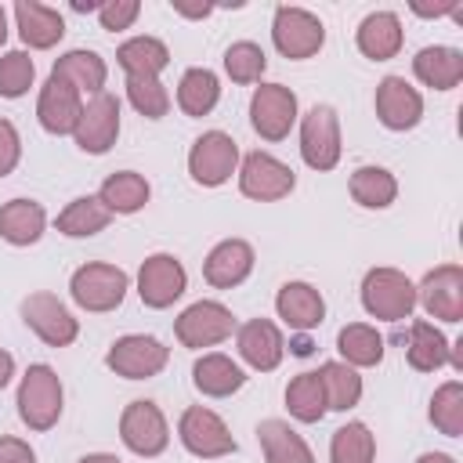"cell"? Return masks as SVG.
<instances>
[{"mask_svg": "<svg viewBox=\"0 0 463 463\" xmlns=\"http://www.w3.org/2000/svg\"><path fill=\"white\" fill-rule=\"evenodd\" d=\"M22 318H25V326H29L43 344H51V347H65V344H72L76 333H80V326H76V318L69 315V307H65L58 297H51V293H33V297H25V300H22Z\"/></svg>", "mask_w": 463, "mask_h": 463, "instance_id": "12", "label": "cell"}, {"mask_svg": "<svg viewBox=\"0 0 463 463\" xmlns=\"http://www.w3.org/2000/svg\"><path fill=\"white\" fill-rule=\"evenodd\" d=\"M116 58L127 69V76H159L170 65V51L156 36H134V40H127L116 51Z\"/></svg>", "mask_w": 463, "mask_h": 463, "instance_id": "30", "label": "cell"}, {"mask_svg": "<svg viewBox=\"0 0 463 463\" xmlns=\"http://www.w3.org/2000/svg\"><path fill=\"white\" fill-rule=\"evenodd\" d=\"M11 373H14V358L0 347V387H7V380H11Z\"/></svg>", "mask_w": 463, "mask_h": 463, "instance_id": "46", "label": "cell"}, {"mask_svg": "<svg viewBox=\"0 0 463 463\" xmlns=\"http://www.w3.org/2000/svg\"><path fill=\"white\" fill-rule=\"evenodd\" d=\"M36 65L25 51H7L0 58V98H22L33 87Z\"/></svg>", "mask_w": 463, "mask_h": 463, "instance_id": "42", "label": "cell"}, {"mask_svg": "<svg viewBox=\"0 0 463 463\" xmlns=\"http://www.w3.org/2000/svg\"><path fill=\"white\" fill-rule=\"evenodd\" d=\"M405 354H409V365L412 369H420V373H434V369H441L449 358H452V347H449V340L441 336V329H434L430 322H412V329H409V347H405Z\"/></svg>", "mask_w": 463, "mask_h": 463, "instance_id": "29", "label": "cell"}, {"mask_svg": "<svg viewBox=\"0 0 463 463\" xmlns=\"http://www.w3.org/2000/svg\"><path fill=\"white\" fill-rule=\"evenodd\" d=\"M376 116L391 130H412L423 116V98L402 76H383L376 87Z\"/></svg>", "mask_w": 463, "mask_h": 463, "instance_id": "17", "label": "cell"}, {"mask_svg": "<svg viewBox=\"0 0 463 463\" xmlns=\"http://www.w3.org/2000/svg\"><path fill=\"white\" fill-rule=\"evenodd\" d=\"M232 326H235V318H232V311L224 304L199 300V304L181 311L174 333H177V340L184 347H213V344H221L232 333Z\"/></svg>", "mask_w": 463, "mask_h": 463, "instance_id": "13", "label": "cell"}, {"mask_svg": "<svg viewBox=\"0 0 463 463\" xmlns=\"http://www.w3.org/2000/svg\"><path fill=\"white\" fill-rule=\"evenodd\" d=\"M416 463H456L452 456H445V452H423Z\"/></svg>", "mask_w": 463, "mask_h": 463, "instance_id": "48", "label": "cell"}, {"mask_svg": "<svg viewBox=\"0 0 463 463\" xmlns=\"http://www.w3.org/2000/svg\"><path fill=\"white\" fill-rule=\"evenodd\" d=\"M119 438L137 456H159L170 441V430H166V420H163L159 405L145 402V398L130 402L119 416Z\"/></svg>", "mask_w": 463, "mask_h": 463, "instance_id": "5", "label": "cell"}, {"mask_svg": "<svg viewBox=\"0 0 463 463\" xmlns=\"http://www.w3.org/2000/svg\"><path fill=\"white\" fill-rule=\"evenodd\" d=\"M109 221H112V210L98 195H80L58 213V232L69 239H87V235H98Z\"/></svg>", "mask_w": 463, "mask_h": 463, "instance_id": "28", "label": "cell"}, {"mask_svg": "<svg viewBox=\"0 0 463 463\" xmlns=\"http://www.w3.org/2000/svg\"><path fill=\"white\" fill-rule=\"evenodd\" d=\"M257 438L264 449L268 463H315L311 449L304 445V438L286 423V420H264L257 423Z\"/></svg>", "mask_w": 463, "mask_h": 463, "instance_id": "25", "label": "cell"}, {"mask_svg": "<svg viewBox=\"0 0 463 463\" xmlns=\"http://www.w3.org/2000/svg\"><path fill=\"white\" fill-rule=\"evenodd\" d=\"M51 76L72 83L76 90L101 94V87H105V61L94 51H69V54H61L54 61V72Z\"/></svg>", "mask_w": 463, "mask_h": 463, "instance_id": "31", "label": "cell"}, {"mask_svg": "<svg viewBox=\"0 0 463 463\" xmlns=\"http://www.w3.org/2000/svg\"><path fill=\"white\" fill-rule=\"evenodd\" d=\"M14 18H18L22 40H25L29 47H36V51L54 47V43L61 40V33H65L61 14H58L54 7H47V4H36V0H18V4H14Z\"/></svg>", "mask_w": 463, "mask_h": 463, "instance_id": "22", "label": "cell"}, {"mask_svg": "<svg viewBox=\"0 0 463 463\" xmlns=\"http://www.w3.org/2000/svg\"><path fill=\"white\" fill-rule=\"evenodd\" d=\"M72 300L87 311H112L127 297V271L116 264H83L72 282Z\"/></svg>", "mask_w": 463, "mask_h": 463, "instance_id": "3", "label": "cell"}, {"mask_svg": "<svg viewBox=\"0 0 463 463\" xmlns=\"http://www.w3.org/2000/svg\"><path fill=\"white\" fill-rule=\"evenodd\" d=\"M373 452H376V441L365 423H344L329 445L333 463H373Z\"/></svg>", "mask_w": 463, "mask_h": 463, "instance_id": "39", "label": "cell"}, {"mask_svg": "<svg viewBox=\"0 0 463 463\" xmlns=\"http://www.w3.org/2000/svg\"><path fill=\"white\" fill-rule=\"evenodd\" d=\"M7 40V18H4V7H0V43Z\"/></svg>", "mask_w": 463, "mask_h": 463, "instance_id": "50", "label": "cell"}, {"mask_svg": "<svg viewBox=\"0 0 463 463\" xmlns=\"http://www.w3.org/2000/svg\"><path fill=\"white\" fill-rule=\"evenodd\" d=\"M282 351H286V344H282V333H279L275 322H268V318H250V322L239 329V354H242L253 369L271 373V369L282 362Z\"/></svg>", "mask_w": 463, "mask_h": 463, "instance_id": "21", "label": "cell"}, {"mask_svg": "<svg viewBox=\"0 0 463 463\" xmlns=\"http://www.w3.org/2000/svg\"><path fill=\"white\" fill-rule=\"evenodd\" d=\"M72 134H76V145L83 152H90V156L109 152L112 141H116V134H119V101L112 94H105V90L94 94V101L80 112Z\"/></svg>", "mask_w": 463, "mask_h": 463, "instance_id": "15", "label": "cell"}, {"mask_svg": "<svg viewBox=\"0 0 463 463\" xmlns=\"http://www.w3.org/2000/svg\"><path fill=\"white\" fill-rule=\"evenodd\" d=\"M224 69H228V76H232L235 83H257L260 72L268 69V58H264V51H260L257 43L239 40V43H232V47L224 51Z\"/></svg>", "mask_w": 463, "mask_h": 463, "instance_id": "41", "label": "cell"}, {"mask_svg": "<svg viewBox=\"0 0 463 463\" xmlns=\"http://www.w3.org/2000/svg\"><path fill=\"white\" fill-rule=\"evenodd\" d=\"M297 119V94L282 83H260L250 101V123L260 137L282 141Z\"/></svg>", "mask_w": 463, "mask_h": 463, "instance_id": "9", "label": "cell"}, {"mask_svg": "<svg viewBox=\"0 0 463 463\" xmlns=\"http://www.w3.org/2000/svg\"><path fill=\"white\" fill-rule=\"evenodd\" d=\"M275 307H279V318L289 326V329H315L322 318H326V300L315 286L307 282H286L275 297Z\"/></svg>", "mask_w": 463, "mask_h": 463, "instance_id": "20", "label": "cell"}, {"mask_svg": "<svg viewBox=\"0 0 463 463\" xmlns=\"http://www.w3.org/2000/svg\"><path fill=\"white\" fill-rule=\"evenodd\" d=\"M250 271H253V246L242 242V239H224V242H217V246L210 250L206 264H203L206 282L217 286V289L239 286Z\"/></svg>", "mask_w": 463, "mask_h": 463, "instance_id": "19", "label": "cell"}, {"mask_svg": "<svg viewBox=\"0 0 463 463\" xmlns=\"http://www.w3.org/2000/svg\"><path fill=\"white\" fill-rule=\"evenodd\" d=\"M398 47H402V22H398V14L376 11V14H369V18L358 25V51H362L365 58L387 61V58L398 54Z\"/></svg>", "mask_w": 463, "mask_h": 463, "instance_id": "26", "label": "cell"}, {"mask_svg": "<svg viewBox=\"0 0 463 463\" xmlns=\"http://www.w3.org/2000/svg\"><path fill=\"white\" fill-rule=\"evenodd\" d=\"M300 156L311 170H333L340 159V123L329 105H315L300 123Z\"/></svg>", "mask_w": 463, "mask_h": 463, "instance_id": "7", "label": "cell"}, {"mask_svg": "<svg viewBox=\"0 0 463 463\" xmlns=\"http://www.w3.org/2000/svg\"><path fill=\"white\" fill-rule=\"evenodd\" d=\"M235 163H239V145L224 130H206L203 137H195L188 152V174L206 188L224 184L235 174Z\"/></svg>", "mask_w": 463, "mask_h": 463, "instance_id": "4", "label": "cell"}, {"mask_svg": "<svg viewBox=\"0 0 463 463\" xmlns=\"http://www.w3.org/2000/svg\"><path fill=\"white\" fill-rule=\"evenodd\" d=\"M192 380H195V387H199L203 394H210V398H228V394H235V391L246 383L242 369H239L228 354H203V358L195 362V369H192Z\"/></svg>", "mask_w": 463, "mask_h": 463, "instance_id": "27", "label": "cell"}, {"mask_svg": "<svg viewBox=\"0 0 463 463\" xmlns=\"http://www.w3.org/2000/svg\"><path fill=\"white\" fill-rule=\"evenodd\" d=\"M318 380H322V391H326V409L347 412L351 405H358V398H362V376L347 362H326L318 369Z\"/></svg>", "mask_w": 463, "mask_h": 463, "instance_id": "34", "label": "cell"}, {"mask_svg": "<svg viewBox=\"0 0 463 463\" xmlns=\"http://www.w3.org/2000/svg\"><path fill=\"white\" fill-rule=\"evenodd\" d=\"M297 184L293 170L286 163H279L275 156L268 152H250L242 159V170H239V188L242 195L257 199V203H275L282 195H289Z\"/></svg>", "mask_w": 463, "mask_h": 463, "instance_id": "11", "label": "cell"}, {"mask_svg": "<svg viewBox=\"0 0 463 463\" xmlns=\"http://www.w3.org/2000/svg\"><path fill=\"white\" fill-rule=\"evenodd\" d=\"M141 4L137 0H112V4H101L98 7V18H101V29H127L134 18H137Z\"/></svg>", "mask_w": 463, "mask_h": 463, "instance_id": "43", "label": "cell"}, {"mask_svg": "<svg viewBox=\"0 0 463 463\" xmlns=\"http://www.w3.org/2000/svg\"><path fill=\"white\" fill-rule=\"evenodd\" d=\"M336 351L344 354L347 365H380V358H383V336L373 326H365V322H351V326L340 329Z\"/></svg>", "mask_w": 463, "mask_h": 463, "instance_id": "35", "label": "cell"}, {"mask_svg": "<svg viewBox=\"0 0 463 463\" xmlns=\"http://www.w3.org/2000/svg\"><path fill=\"white\" fill-rule=\"evenodd\" d=\"M83 105H80V90L58 76H51L40 90V105H36V116L43 123V130L51 134H69L76 130V119H80Z\"/></svg>", "mask_w": 463, "mask_h": 463, "instance_id": "18", "label": "cell"}, {"mask_svg": "<svg viewBox=\"0 0 463 463\" xmlns=\"http://www.w3.org/2000/svg\"><path fill=\"white\" fill-rule=\"evenodd\" d=\"M416 300L427 307V315L441 322H459L463 318V268L459 264H441L427 271V279L416 289Z\"/></svg>", "mask_w": 463, "mask_h": 463, "instance_id": "14", "label": "cell"}, {"mask_svg": "<svg viewBox=\"0 0 463 463\" xmlns=\"http://www.w3.org/2000/svg\"><path fill=\"white\" fill-rule=\"evenodd\" d=\"M43 224H47V213L40 203L33 199H11L0 206V235L11 242V246H29L43 235Z\"/></svg>", "mask_w": 463, "mask_h": 463, "instance_id": "24", "label": "cell"}, {"mask_svg": "<svg viewBox=\"0 0 463 463\" xmlns=\"http://www.w3.org/2000/svg\"><path fill=\"white\" fill-rule=\"evenodd\" d=\"M184 268L170 253H152L137 271V293L148 307H170L184 293Z\"/></svg>", "mask_w": 463, "mask_h": 463, "instance_id": "16", "label": "cell"}, {"mask_svg": "<svg viewBox=\"0 0 463 463\" xmlns=\"http://www.w3.org/2000/svg\"><path fill=\"white\" fill-rule=\"evenodd\" d=\"M174 11H181V14H188V18H203V14H210V4H203V7H188V4H174Z\"/></svg>", "mask_w": 463, "mask_h": 463, "instance_id": "47", "label": "cell"}, {"mask_svg": "<svg viewBox=\"0 0 463 463\" xmlns=\"http://www.w3.org/2000/svg\"><path fill=\"white\" fill-rule=\"evenodd\" d=\"M362 304L373 318L402 322L416 307V286L394 268H373L362 282Z\"/></svg>", "mask_w": 463, "mask_h": 463, "instance_id": "2", "label": "cell"}, {"mask_svg": "<svg viewBox=\"0 0 463 463\" xmlns=\"http://www.w3.org/2000/svg\"><path fill=\"white\" fill-rule=\"evenodd\" d=\"M127 98L148 119H163L170 109V94L156 76H127Z\"/></svg>", "mask_w": 463, "mask_h": 463, "instance_id": "40", "label": "cell"}, {"mask_svg": "<svg viewBox=\"0 0 463 463\" xmlns=\"http://www.w3.org/2000/svg\"><path fill=\"white\" fill-rule=\"evenodd\" d=\"M18 416L33 430H51L61 416V380L51 365H29L18 383Z\"/></svg>", "mask_w": 463, "mask_h": 463, "instance_id": "1", "label": "cell"}, {"mask_svg": "<svg viewBox=\"0 0 463 463\" xmlns=\"http://www.w3.org/2000/svg\"><path fill=\"white\" fill-rule=\"evenodd\" d=\"M430 423L449 434V438H459L463 434V383L459 380H449L434 391L430 398Z\"/></svg>", "mask_w": 463, "mask_h": 463, "instance_id": "38", "label": "cell"}, {"mask_svg": "<svg viewBox=\"0 0 463 463\" xmlns=\"http://www.w3.org/2000/svg\"><path fill=\"white\" fill-rule=\"evenodd\" d=\"M0 463H36V452L22 438H0Z\"/></svg>", "mask_w": 463, "mask_h": 463, "instance_id": "45", "label": "cell"}, {"mask_svg": "<svg viewBox=\"0 0 463 463\" xmlns=\"http://www.w3.org/2000/svg\"><path fill=\"white\" fill-rule=\"evenodd\" d=\"M80 463H123V459H116V456H109V452H94V456H83Z\"/></svg>", "mask_w": 463, "mask_h": 463, "instance_id": "49", "label": "cell"}, {"mask_svg": "<svg viewBox=\"0 0 463 463\" xmlns=\"http://www.w3.org/2000/svg\"><path fill=\"white\" fill-rule=\"evenodd\" d=\"M177 434L184 441V449L192 456H203V459H217V456H228L235 452V438L228 434L224 420L203 405H192L184 409L181 423H177Z\"/></svg>", "mask_w": 463, "mask_h": 463, "instance_id": "10", "label": "cell"}, {"mask_svg": "<svg viewBox=\"0 0 463 463\" xmlns=\"http://www.w3.org/2000/svg\"><path fill=\"white\" fill-rule=\"evenodd\" d=\"M98 199L112 210V213H134L148 203V181L134 170H119V174H109Z\"/></svg>", "mask_w": 463, "mask_h": 463, "instance_id": "32", "label": "cell"}, {"mask_svg": "<svg viewBox=\"0 0 463 463\" xmlns=\"http://www.w3.org/2000/svg\"><path fill=\"white\" fill-rule=\"evenodd\" d=\"M18 152H22V141H18V130H14V123L0 119V177L14 170V163H18Z\"/></svg>", "mask_w": 463, "mask_h": 463, "instance_id": "44", "label": "cell"}, {"mask_svg": "<svg viewBox=\"0 0 463 463\" xmlns=\"http://www.w3.org/2000/svg\"><path fill=\"white\" fill-rule=\"evenodd\" d=\"M412 72L434 90H452L463 80V54L456 47H423L412 58Z\"/></svg>", "mask_w": 463, "mask_h": 463, "instance_id": "23", "label": "cell"}, {"mask_svg": "<svg viewBox=\"0 0 463 463\" xmlns=\"http://www.w3.org/2000/svg\"><path fill=\"white\" fill-rule=\"evenodd\" d=\"M166 358H170V351H166L156 336H141V333H134V336H119V340L109 347L105 365H109L116 376H127V380H148V376H156V373L166 365Z\"/></svg>", "mask_w": 463, "mask_h": 463, "instance_id": "8", "label": "cell"}, {"mask_svg": "<svg viewBox=\"0 0 463 463\" xmlns=\"http://www.w3.org/2000/svg\"><path fill=\"white\" fill-rule=\"evenodd\" d=\"M271 36H275V47H279L286 58H311V54H318V47H322V40H326V29H322V22H318L311 11L282 4V7L275 11Z\"/></svg>", "mask_w": 463, "mask_h": 463, "instance_id": "6", "label": "cell"}, {"mask_svg": "<svg viewBox=\"0 0 463 463\" xmlns=\"http://www.w3.org/2000/svg\"><path fill=\"white\" fill-rule=\"evenodd\" d=\"M221 98L217 76L210 69H188L177 83V105L184 116H206Z\"/></svg>", "mask_w": 463, "mask_h": 463, "instance_id": "36", "label": "cell"}, {"mask_svg": "<svg viewBox=\"0 0 463 463\" xmlns=\"http://www.w3.org/2000/svg\"><path fill=\"white\" fill-rule=\"evenodd\" d=\"M351 195L358 206H369V210H383L394 203L398 195V181L391 170L383 166H358L351 174Z\"/></svg>", "mask_w": 463, "mask_h": 463, "instance_id": "33", "label": "cell"}, {"mask_svg": "<svg viewBox=\"0 0 463 463\" xmlns=\"http://www.w3.org/2000/svg\"><path fill=\"white\" fill-rule=\"evenodd\" d=\"M286 405L300 423H318L326 416V391H322L318 373H300L297 380H289Z\"/></svg>", "mask_w": 463, "mask_h": 463, "instance_id": "37", "label": "cell"}]
</instances>
